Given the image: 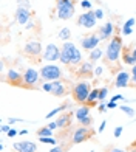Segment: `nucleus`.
Masks as SVG:
<instances>
[{
  "mask_svg": "<svg viewBox=\"0 0 136 152\" xmlns=\"http://www.w3.org/2000/svg\"><path fill=\"white\" fill-rule=\"evenodd\" d=\"M59 61L65 65H79L82 62V51L77 48V45L68 40L64 42L60 47V58Z\"/></svg>",
  "mask_w": 136,
  "mask_h": 152,
  "instance_id": "f257e3e1",
  "label": "nucleus"
},
{
  "mask_svg": "<svg viewBox=\"0 0 136 152\" xmlns=\"http://www.w3.org/2000/svg\"><path fill=\"white\" fill-rule=\"evenodd\" d=\"M122 48H124V42H122L121 36H114L113 39H110L107 44V48H105V61L111 62V64L118 62L121 58Z\"/></svg>",
  "mask_w": 136,
  "mask_h": 152,
  "instance_id": "f03ea898",
  "label": "nucleus"
},
{
  "mask_svg": "<svg viewBox=\"0 0 136 152\" xmlns=\"http://www.w3.org/2000/svg\"><path fill=\"white\" fill-rule=\"evenodd\" d=\"M76 14V6L73 0H56V16L60 20H70Z\"/></svg>",
  "mask_w": 136,
  "mask_h": 152,
  "instance_id": "7ed1b4c3",
  "label": "nucleus"
},
{
  "mask_svg": "<svg viewBox=\"0 0 136 152\" xmlns=\"http://www.w3.org/2000/svg\"><path fill=\"white\" fill-rule=\"evenodd\" d=\"M40 76H42V79L45 82H54V81H59V79H62V68H60L59 65L56 64H46L43 65L42 68H40Z\"/></svg>",
  "mask_w": 136,
  "mask_h": 152,
  "instance_id": "20e7f679",
  "label": "nucleus"
},
{
  "mask_svg": "<svg viewBox=\"0 0 136 152\" xmlns=\"http://www.w3.org/2000/svg\"><path fill=\"white\" fill-rule=\"evenodd\" d=\"M91 92V86L88 81H80L73 87V98L79 104H87L88 95Z\"/></svg>",
  "mask_w": 136,
  "mask_h": 152,
  "instance_id": "39448f33",
  "label": "nucleus"
},
{
  "mask_svg": "<svg viewBox=\"0 0 136 152\" xmlns=\"http://www.w3.org/2000/svg\"><path fill=\"white\" fill-rule=\"evenodd\" d=\"M74 118L77 120V123L80 126H85V127H90L91 126V116H90V106L88 104H80L76 112H74Z\"/></svg>",
  "mask_w": 136,
  "mask_h": 152,
  "instance_id": "423d86ee",
  "label": "nucleus"
},
{
  "mask_svg": "<svg viewBox=\"0 0 136 152\" xmlns=\"http://www.w3.org/2000/svg\"><path fill=\"white\" fill-rule=\"evenodd\" d=\"M40 79H42L40 72L36 70V68L28 67V68L23 72V86H25V87H36V86L39 84Z\"/></svg>",
  "mask_w": 136,
  "mask_h": 152,
  "instance_id": "0eeeda50",
  "label": "nucleus"
},
{
  "mask_svg": "<svg viewBox=\"0 0 136 152\" xmlns=\"http://www.w3.org/2000/svg\"><path fill=\"white\" fill-rule=\"evenodd\" d=\"M98 23V19L94 17V11L90 10V11H85L84 14H80L77 17V25L80 28H85V30H91L94 28Z\"/></svg>",
  "mask_w": 136,
  "mask_h": 152,
  "instance_id": "6e6552de",
  "label": "nucleus"
},
{
  "mask_svg": "<svg viewBox=\"0 0 136 152\" xmlns=\"http://www.w3.org/2000/svg\"><path fill=\"white\" fill-rule=\"evenodd\" d=\"M23 53L26 54V56H30V58H39V56H42V53H43L42 44H40L39 40H36V39H31V40H28V42L25 44Z\"/></svg>",
  "mask_w": 136,
  "mask_h": 152,
  "instance_id": "1a4fd4ad",
  "label": "nucleus"
},
{
  "mask_svg": "<svg viewBox=\"0 0 136 152\" xmlns=\"http://www.w3.org/2000/svg\"><path fill=\"white\" fill-rule=\"evenodd\" d=\"M42 58L46 62H54V61H59L60 58V48L56 44H48L43 48V53H42Z\"/></svg>",
  "mask_w": 136,
  "mask_h": 152,
  "instance_id": "9d476101",
  "label": "nucleus"
},
{
  "mask_svg": "<svg viewBox=\"0 0 136 152\" xmlns=\"http://www.w3.org/2000/svg\"><path fill=\"white\" fill-rule=\"evenodd\" d=\"M99 44H101V37H99L98 33L88 34V36L80 39V47H82L84 50H87V51H91L93 48L99 47Z\"/></svg>",
  "mask_w": 136,
  "mask_h": 152,
  "instance_id": "9b49d317",
  "label": "nucleus"
},
{
  "mask_svg": "<svg viewBox=\"0 0 136 152\" xmlns=\"http://www.w3.org/2000/svg\"><path fill=\"white\" fill-rule=\"evenodd\" d=\"M93 134H94V132H93V130H90V127L80 126V127H77L76 130H74V134H73V138H71V140H73L74 144H80V143L87 141Z\"/></svg>",
  "mask_w": 136,
  "mask_h": 152,
  "instance_id": "f8f14e48",
  "label": "nucleus"
},
{
  "mask_svg": "<svg viewBox=\"0 0 136 152\" xmlns=\"http://www.w3.org/2000/svg\"><path fill=\"white\" fill-rule=\"evenodd\" d=\"M114 31H116V26H114L113 22H105L104 25L99 26L98 34L101 40H108V39H113L114 37Z\"/></svg>",
  "mask_w": 136,
  "mask_h": 152,
  "instance_id": "ddd939ff",
  "label": "nucleus"
},
{
  "mask_svg": "<svg viewBox=\"0 0 136 152\" xmlns=\"http://www.w3.org/2000/svg\"><path fill=\"white\" fill-rule=\"evenodd\" d=\"M12 149H14L16 152H36L37 144L34 141L22 140V141H16L14 144H12Z\"/></svg>",
  "mask_w": 136,
  "mask_h": 152,
  "instance_id": "4468645a",
  "label": "nucleus"
},
{
  "mask_svg": "<svg viewBox=\"0 0 136 152\" xmlns=\"http://www.w3.org/2000/svg\"><path fill=\"white\" fill-rule=\"evenodd\" d=\"M14 19L19 25L25 26L26 23L33 19V14H31V10H26V8H17L16 10V14H14Z\"/></svg>",
  "mask_w": 136,
  "mask_h": 152,
  "instance_id": "2eb2a0df",
  "label": "nucleus"
},
{
  "mask_svg": "<svg viewBox=\"0 0 136 152\" xmlns=\"http://www.w3.org/2000/svg\"><path fill=\"white\" fill-rule=\"evenodd\" d=\"M130 82H132V73L124 72V70L118 72L116 78H114V86L118 88H125V87H128Z\"/></svg>",
  "mask_w": 136,
  "mask_h": 152,
  "instance_id": "dca6fc26",
  "label": "nucleus"
},
{
  "mask_svg": "<svg viewBox=\"0 0 136 152\" xmlns=\"http://www.w3.org/2000/svg\"><path fill=\"white\" fill-rule=\"evenodd\" d=\"M6 81L12 86H22L23 84V73L14 70V68H9L6 72Z\"/></svg>",
  "mask_w": 136,
  "mask_h": 152,
  "instance_id": "f3484780",
  "label": "nucleus"
},
{
  "mask_svg": "<svg viewBox=\"0 0 136 152\" xmlns=\"http://www.w3.org/2000/svg\"><path fill=\"white\" fill-rule=\"evenodd\" d=\"M51 93H53L54 96H57V98H60V96H65V95L68 93V87H67V84H65L62 79L54 81V82H53V90H51Z\"/></svg>",
  "mask_w": 136,
  "mask_h": 152,
  "instance_id": "a211bd4d",
  "label": "nucleus"
},
{
  "mask_svg": "<svg viewBox=\"0 0 136 152\" xmlns=\"http://www.w3.org/2000/svg\"><path fill=\"white\" fill-rule=\"evenodd\" d=\"M93 72H94V67L91 64V61H84L79 64V68H77L79 76H91Z\"/></svg>",
  "mask_w": 136,
  "mask_h": 152,
  "instance_id": "6ab92c4d",
  "label": "nucleus"
},
{
  "mask_svg": "<svg viewBox=\"0 0 136 152\" xmlns=\"http://www.w3.org/2000/svg\"><path fill=\"white\" fill-rule=\"evenodd\" d=\"M104 56H105V51L102 50V48H99V47L93 48L91 51H88V61H91V62H98Z\"/></svg>",
  "mask_w": 136,
  "mask_h": 152,
  "instance_id": "aec40b11",
  "label": "nucleus"
},
{
  "mask_svg": "<svg viewBox=\"0 0 136 152\" xmlns=\"http://www.w3.org/2000/svg\"><path fill=\"white\" fill-rule=\"evenodd\" d=\"M56 121H57L59 129H67V127L71 124V115H70V113H62Z\"/></svg>",
  "mask_w": 136,
  "mask_h": 152,
  "instance_id": "412c9836",
  "label": "nucleus"
},
{
  "mask_svg": "<svg viewBox=\"0 0 136 152\" xmlns=\"http://www.w3.org/2000/svg\"><path fill=\"white\" fill-rule=\"evenodd\" d=\"M99 101V88H91L90 95H88V99H87V104L88 106H96Z\"/></svg>",
  "mask_w": 136,
  "mask_h": 152,
  "instance_id": "4be33fe9",
  "label": "nucleus"
},
{
  "mask_svg": "<svg viewBox=\"0 0 136 152\" xmlns=\"http://www.w3.org/2000/svg\"><path fill=\"white\" fill-rule=\"evenodd\" d=\"M57 36H59V39L62 40V42H68V40L71 39V30L68 28V26H64V28H60Z\"/></svg>",
  "mask_w": 136,
  "mask_h": 152,
  "instance_id": "5701e85b",
  "label": "nucleus"
},
{
  "mask_svg": "<svg viewBox=\"0 0 136 152\" xmlns=\"http://www.w3.org/2000/svg\"><path fill=\"white\" fill-rule=\"evenodd\" d=\"M122 61H124V64H127V65H136V61H135V58H133V54H132V51H125L124 54H122Z\"/></svg>",
  "mask_w": 136,
  "mask_h": 152,
  "instance_id": "b1692460",
  "label": "nucleus"
},
{
  "mask_svg": "<svg viewBox=\"0 0 136 152\" xmlns=\"http://www.w3.org/2000/svg\"><path fill=\"white\" fill-rule=\"evenodd\" d=\"M53 132L54 130H51L48 126H43V127L37 129V137H53Z\"/></svg>",
  "mask_w": 136,
  "mask_h": 152,
  "instance_id": "393cba45",
  "label": "nucleus"
},
{
  "mask_svg": "<svg viewBox=\"0 0 136 152\" xmlns=\"http://www.w3.org/2000/svg\"><path fill=\"white\" fill-rule=\"evenodd\" d=\"M119 109H121V112L122 113H125L127 116H130V118H133V116H135V109H132L130 106H125V104H121L119 106Z\"/></svg>",
  "mask_w": 136,
  "mask_h": 152,
  "instance_id": "a878e982",
  "label": "nucleus"
},
{
  "mask_svg": "<svg viewBox=\"0 0 136 152\" xmlns=\"http://www.w3.org/2000/svg\"><path fill=\"white\" fill-rule=\"evenodd\" d=\"M39 141L43 144H51V146H57V140L53 137H39Z\"/></svg>",
  "mask_w": 136,
  "mask_h": 152,
  "instance_id": "bb28decb",
  "label": "nucleus"
},
{
  "mask_svg": "<svg viewBox=\"0 0 136 152\" xmlns=\"http://www.w3.org/2000/svg\"><path fill=\"white\" fill-rule=\"evenodd\" d=\"M60 112H64V110H62V107H56V109L50 110V112L45 115V118H46V120H50V118H54V116H56L57 113H60Z\"/></svg>",
  "mask_w": 136,
  "mask_h": 152,
  "instance_id": "cd10ccee",
  "label": "nucleus"
},
{
  "mask_svg": "<svg viewBox=\"0 0 136 152\" xmlns=\"http://www.w3.org/2000/svg\"><path fill=\"white\" fill-rule=\"evenodd\" d=\"M108 90H110L108 87H101V88H99V102H101V101H105L107 95H108Z\"/></svg>",
  "mask_w": 136,
  "mask_h": 152,
  "instance_id": "c85d7f7f",
  "label": "nucleus"
},
{
  "mask_svg": "<svg viewBox=\"0 0 136 152\" xmlns=\"http://www.w3.org/2000/svg\"><path fill=\"white\" fill-rule=\"evenodd\" d=\"M17 8L31 10V2H30V0H17Z\"/></svg>",
  "mask_w": 136,
  "mask_h": 152,
  "instance_id": "c756f323",
  "label": "nucleus"
},
{
  "mask_svg": "<svg viewBox=\"0 0 136 152\" xmlns=\"http://www.w3.org/2000/svg\"><path fill=\"white\" fill-rule=\"evenodd\" d=\"M80 6H82L84 10H87V11H90V10L93 8V3L90 2V0H80Z\"/></svg>",
  "mask_w": 136,
  "mask_h": 152,
  "instance_id": "7c9ffc66",
  "label": "nucleus"
},
{
  "mask_svg": "<svg viewBox=\"0 0 136 152\" xmlns=\"http://www.w3.org/2000/svg\"><path fill=\"white\" fill-rule=\"evenodd\" d=\"M94 11V17H96L98 20H102V19H104V10H101V8H96V10H93Z\"/></svg>",
  "mask_w": 136,
  "mask_h": 152,
  "instance_id": "2f4dec72",
  "label": "nucleus"
},
{
  "mask_svg": "<svg viewBox=\"0 0 136 152\" xmlns=\"http://www.w3.org/2000/svg\"><path fill=\"white\" fill-rule=\"evenodd\" d=\"M40 88H42L43 92H48V93H51V90H53V82H43Z\"/></svg>",
  "mask_w": 136,
  "mask_h": 152,
  "instance_id": "473e14b6",
  "label": "nucleus"
},
{
  "mask_svg": "<svg viewBox=\"0 0 136 152\" xmlns=\"http://www.w3.org/2000/svg\"><path fill=\"white\" fill-rule=\"evenodd\" d=\"M135 23H136V19H135V17H130V19H127V20H125V23L122 25V26H127V28H133Z\"/></svg>",
  "mask_w": 136,
  "mask_h": 152,
  "instance_id": "72a5a7b5",
  "label": "nucleus"
},
{
  "mask_svg": "<svg viewBox=\"0 0 136 152\" xmlns=\"http://www.w3.org/2000/svg\"><path fill=\"white\" fill-rule=\"evenodd\" d=\"M132 33H133V28H127V26H122V28H121V34H122V36H130Z\"/></svg>",
  "mask_w": 136,
  "mask_h": 152,
  "instance_id": "f704fd0d",
  "label": "nucleus"
},
{
  "mask_svg": "<svg viewBox=\"0 0 136 152\" xmlns=\"http://www.w3.org/2000/svg\"><path fill=\"white\" fill-rule=\"evenodd\" d=\"M102 73H104V67H102V65L94 67V72H93L94 76H102Z\"/></svg>",
  "mask_w": 136,
  "mask_h": 152,
  "instance_id": "c9c22d12",
  "label": "nucleus"
},
{
  "mask_svg": "<svg viewBox=\"0 0 136 152\" xmlns=\"http://www.w3.org/2000/svg\"><path fill=\"white\" fill-rule=\"evenodd\" d=\"M122 132H124V127H122V126H118V127H114V130H113V135L114 137H121L122 135Z\"/></svg>",
  "mask_w": 136,
  "mask_h": 152,
  "instance_id": "e433bc0d",
  "label": "nucleus"
},
{
  "mask_svg": "<svg viewBox=\"0 0 136 152\" xmlns=\"http://www.w3.org/2000/svg\"><path fill=\"white\" fill-rule=\"evenodd\" d=\"M34 26H36V22H34V20L31 19L30 22H28V23H26V25L23 26V28H25L26 31H31V30H34Z\"/></svg>",
  "mask_w": 136,
  "mask_h": 152,
  "instance_id": "4c0bfd02",
  "label": "nucleus"
},
{
  "mask_svg": "<svg viewBox=\"0 0 136 152\" xmlns=\"http://www.w3.org/2000/svg\"><path fill=\"white\" fill-rule=\"evenodd\" d=\"M110 101H114V102H118V101H127V98H125V96H122L121 93H118V95H114Z\"/></svg>",
  "mask_w": 136,
  "mask_h": 152,
  "instance_id": "58836bf2",
  "label": "nucleus"
},
{
  "mask_svg": "<svg viewBox=\"0 0 136 152\" xmlns=\"http://www.w3.org/2000/svg\"><path fill=\"white\" fill-rule=\"evenodd\" d=\"M130 73H132V84L136 87V65L132 67V72Z\"/></svg>",
  "mask_w": 136,
  "mask_h": 152,
  "instance_id": "ea45409f",
  "label": "nucleus"
},
{
  "mask_svg": "<svg viewBox=\"0 0 136 152\" xmlns=\"http://www.w3.org/2000/svg\"><path fill=\"white\" fill-rule=\"evenodd\" d=\"M9 129H11V124H2V126H0V132H2V134H8Z\"/></svg>",
  "mask_w": 136,
  "mask_h": 152,
  "instance_id": "a19ab883",
  "label": "nucleus"
},
{
  "mask_svg": "<svg viewBox=\"0 0 136 152\" xmlns=\"http://www.w3.org/2000/svg\"><path fill=\"white\" fill-rule=\"evenodd\" d=\"M6 135H8V138H14V137L19 135V130H16L14 127H11V129H9V132L6 134Z\"/></svg>",
  "mask_w": 136,
  "mask_h": 152,
  "instance_id": "79ce46f5",
  "label": "nucleus"
},
{
  "mask_svg": "<svg viewBox=\"0 0 136 152\" xmlns=\"http://www.w3.org/2000/svg\"><path fill=\"white\" fill-rule=\"evenodd\" d=\"M98 110H99V112H101V113H104V112H105V110H107V104H105V102H104V101H101V102H99V104H98Z\"/></svg>",
  "mask_w": 136,
  "mask_h": 152,
  "instance_id": "37998d69",
  "label": "nucleus"
},
{
  "mask_svg": "<svg viewBox=\"0 0 136 152\" xmlns=\"http://www.w3.org/2000/svg\"><path fill=\"white\" fill-rule=\"evenodd\" d=\"M105 126H107V121L104 120V121L99 124V127H98V134H102V132H104V130H105Z\"/></svg>",
  "mask_w": 136,
  "mask_h": 152,
  "instance_id": "c03bdc74",
  "label": "nucleus"
},
{
  "mask_svg": "<svg viewBox=\"0 0 136 152\" xmlns=\"http://www.w3.org/2000/svg\"><path fill=\"white\" fill-rule=\"evenodd\" d=\"M23 120L22 118H12V116H9V118H8V123L11 124V126H12V124H16V123H22Z\"/></svg>",
  "mask_w": 136,
  "mask_h": 152,
  "instance_id": "a18cd8bd",
  "label": "nucleus"
},
{
  "mask_svg": "<svg viewBox=\"0 0 136 152\" xmlns=\"http://www.w3.org/2000/svg\"><path fill=\"white\" fill-rule=\"evenodd\" d=\"M60 107H62V110H67V109H71V107H73V102H71V101H67V102H64V104L60 106Z\"/></svg>",
  "mask_w": 136,
  "mask_h": 152,
  "instance_id": "49530a36",
  "label": "nucleus"
},
{
  "mask_svg": "<svg viewBox=\"0 0 136 152\" xmlns=\"http://www.w3.org/2000/svg\"><path fill=\"white\" fill-rule=\"evenodd\" d=\"M48 127H50L51 130H56V129H59V126H57V121H50V123H48Z\"/></svg>",
  "mask_w": 136,
  "mask_h": 152,
  "instance_id": "de8ad7c7",
  "label": "nucleus"
},
{
  "mask_svg": "<svg viewBox=\"0 0 136 152\" xmlns=\"http://www.w3.org/2000/svg\"><path fill=\"white\" fill-rule=\"evenodd\" d=\"M116 107H118V102H114V101L107 102V109H108V110H111V109H116Z\"/></svg>",
  "mask_w": 136,
  "mask_h": 152,
  "instance_id": "09e8293b",
  "label": "nucleus"
},
{
  "mask_svg": "<svg viewBox=\"0 0 136 152\" xmlns=\"http://www.w3.org/2000/svg\"><path fill=\"white\" fill-rule=\"evenodd\" d=\"M48 152H64V151H62V148H60V146H53Z\"/></svg>",
  "mask_w": 136,
  "mask_h": 152,
  "instance_id": "8fccbe9b",
  "label": "nucleus"
},
{
  "mask_svg": "<svg viewBox=\"0 0 136 152\" xmlns=\"http://www.w3.org/2000/svg\"><path fill=\"white\" fill-rule=\"evenodd\" d=\"M19 135H20V137L28 135V129H20V130H19Z\"/></svg>",
  "mask_w": 136,
  "mask_h": 152,
  "instance_id": "3c124183",
  "label": "nucleus"
},
{
  "mask_svg": "<svg viewBox=\"0 0 136 152\" xmlns=\"http://www.w3.org/2000/svg\"><path fill=\"white\" fill-rule=\"evenodd\" d=\"M110 152H125L124 149H119V148H113V149H110Z\"/></svg>",
  "mask_w": 136,
  "mask_h": 152,
  "instance_id": "603ef678",
  "label": "nucleus"
},
{
  "mask_svg": "<svg viewBox=\"0 0 136 152\" xmlns=\"http://www.w3.org/2000/svg\"><path fill=\"white\" fill-rule=\"evenodd\" d=\"M132 54H133V58H135V61H136V47L132 50Z\"/></svg>",
  "mask_w": 136,
  "mask_h": 152,
  "instance_id": "864d4df0",
  "label": "nucleus"
},
{
  "mask_svg": "<svg viewBox=\"0 0 136 152\" xmlns=\"http://www.w3.org/2000/svg\"><path fill=\"white\" fill-rule=\"evenodd\" d=\"M133 152H136V151H133Z\"/></svg>",
  "mask_w": 136,
  "mask_h": 152,
  "instance_id": "5fc2aeb1",
  "label": "nucleus"
},
{
  "mask_svg": "<svg viewBox=\"0 0 136 152\" xmlns=\"http://www.w3.org/2000/svg\"><path fill=\"white\" fill-rule=\"evenodd\" d=\"M135 144H136V143H135Z\"/></svg>",
  "mask_w": 136,
  "mask_h": 152,
  "instance_id": "6e6d98bb",
  "label": "nucleus"
}]
</instances>
